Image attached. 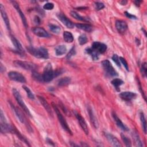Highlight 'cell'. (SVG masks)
Listing matches in <instances>:
<instances>
[{
  "label": "cell",
  "instance_id": "1",
  "mask_svg": "<svg viewBox=\"0 0 147 147\" xmlns=\"http://www.w3.org/2000/svg\"><path fill=\"white\" fill-rule=\"evenodd\" d=\"M26 49L31 55L37 58L48 59L49 57L48 50L44 47L35 48L33 47H28Z\"/></svg>",
  "mask_w": 147,
  "mask_h": 147
},
{
  "label": "cell",
  "instance_id": "2",
  "mask_svg": "<svg viewBox=\"0 0 147 147\" xmlns=\"http://www.w3.org/2000/svg\"><path fill=\"white\" fill-rule=\"evenodd\" d=\"M52 106H53V109L55 110L56 113V115H57V117L58 118V119L61 125V126L63 127V128L64 129V130H65L68 133H69V134L71 135H72V131L71 130L69 127L68 126V124H67V122L66 121V120L65 119V118H64V117L63 116V115L61 114V113H60V110H59V109L57 108V107L53 103H52Z\"/></svg>",
  "mask_w": 147,
  "mask_h": 147
},
{
  "label": "cell",
  "instance_id": "3",
  "mask_svg": "<svg viewBox=\"0 0 147 147\" xmlns=\"http://www.w3.org/2000/svg\"><path fill=\"white\" fill-rule=\"evenodd\" d=\"M42 76L44 82H49L52 80L55 77V73L51 63H48L45 67Z\"/></svg>",
  "mask_w": 147,
  "mask_h": 147
},
{
  "label": "cell",
  "instance_id": "4",
  "mask_svg": "<svg viewBox=\"0 0 147 147\" xmlns=\"http://www.w3.org/2000/svg\"><path fill=\"white\" fill-rule=\"evenodd\" d=\"M0 118H1V131L2 133H13L14 127L9 125L5 117L2 110H1L0 113Z\"/></svg>",
  "mask_w": 147,
  "mask_h": 147
},
{
  "label": "cell",
  "instance_id": "5",
  "mask_svg": "<svg viewBox=\"0 0 147 147\" xmlns=\"http://www.w3.org/2000/svg\"><path fill=\"white\" fill-rule=\"evenodd\" d=\"M13 63L17 67H21L26 70H30L32 71H36L37 68V66L35 64L29 61L16 60L13 62Z\"/></svg>",
  "mask_w": 147,
  "mask_h": 147
},
{
  "label": "cell",
  "instance_id": "6",
  "mask_svg": "<svg viewBox=\"0 0 147 147\" xmlns=\"http://www.w3.org/2000/svg\"><path fill=\"white\" fill-rule=\"evenodd\" d=\"M12 92H13V94L14 95V96L15 97L17 103L20 105V106L21 107V108L22 109V110L30 117H31V114L30 113L28 109V108L27 107V106H26V105L25 104L24 100L22 99V97L20 94V92L16 89V88H13L12 90Z\"/></svg>",
  "mask_w": 147,
  "mask_h": 147
},
{
  "label": "cell",
  "instance_id": "7",
  "mask_svg": "<svg viewBox=\"0 0 147 147\" xmlns=\"http://www.w3.org/2000/svg\"><path fill=\"white\" fill-rule=\"evenodd\" d=\"M102 67L106 72V74L110 76H117L118 73L115 70L111 64L108 60H105L102 61Z\"/></svg>",
  "mask_w": 147,
  "mask_h": 147
},
{
  "label": "cell",
  "instance_id": "8",
  "mask_svg": "<svg viewBox=\"0 0 147 147\" xmlns=\"http://www.w3.org/2000/svg\"><path fill=\"white\" fill-rule=\"evenodd\" d=\"M8 76L10 79L20 83H25L26 79L23 75L17 71H10L8 73Z\"/></svg>",
  "mask_w": 147,
  "mask_h": 147
},
{
  "label": "cell",
  "instance_id": "9",
  "mask_svg": "<svg viewBox=\"0 0 147 147\" xmlns=\"http://www.w3.org/2000/svg\"><path fill=\"white\" fill-rule=\"evenodd\" d=\"M11 42H12L13 44L14 45V47L16 48V50H15L17 54H18L22 56H24L25 55V51H24V48H22V45L19 42V41L16 38H15L14 36H11Z\"/></svg>",
  "mask_w": 147,
  "mask_h": 147
},
{
  "label": "cell",
  "instance_id": "10",
  "mask_svg": "<svg viewBox=\"0 0 147 147\" xmlns=\"http://www.w3.org/2000/svg\"><path fill=\"white\" fill-rule=\"evenodd\" d=\"M10 2H11V3H12L13 6L14 7V8L16 9V10H17V11L18 12V13L19 14V15H20V18H21V20H22V23H23V24H24V25L25 26V27L26 28H27V27H28V23H27V21H26V17H25L24 14L23 13V12L21 11V9H20V6H19V4H18L17 2L14 1H10Z\"/></svg>",
  "mask_w": 147,
  "mask_h": 147
},
{
  "label": "cell",
  "instance_id": "11",
  "mask_svg": "<svg viewBox=\"0 0 147 147\" xmlns=\"http://www.w3.org/2000/svg\"><path fill=\"white\" fill-rule=\"evenodd\" d=\"M57 17L59 18L60 21L64 25H65L68 28L72 29L74 27V23L69 20L65 15H64L62 13H59L57 14Z\"/></svg>",
  "mask_w": 147,
  "mask_h": 147
},
{
  "label": "cell",
  "instance_id": "12",
  "mask_svg": "<svg viewBox=\"0 0 147 147\" xmlns=\"http://www.w3.org/2000/svg\"><path fill=\"white\" fill-rule=\"evenodd\" d=\"M91 48L99 53H103L107 50V45L98 41L94 42L92 44Z\"/></svg>",
  "mask_w": 147,
  "mask_h": 147
},
{
  "label": "cell",
  "instance_id": "13",
  "mask_svg": "<svg viewBox=\"0 0 147 147\" xmlns=\"http://www.w3.org/2000/svg\"><path fill=\"white\" fill-rule=\"evenodd\" d=\"M75 115L78 121H79V123L80 124V126H81L82 129H83V130L84 131V132L86 134H88V126L84 119L83 117H82L79 113H76L75 111Z\"/></svg>",
  "mask_w": 147,
  "mask_h": 147
},
{
  "label": "cell",
  "instance_id": "14",
  "mask_svg": "<svg viewBox=\"0 0 147 147\" xmlns=\"http://www.w3.org/2000/svg\"><path fill=\"white\" fill-rule=\"evenodd\" d=\"M33 33L39 37L48 38L50 37L49 34L43 28L41 27H35L32 29Z\"/></svg>",
  "mask_w": 147,
  "mask_h": 147
},
{
  "label": "cell",
  "instance_id": "15",
  "mask_svg": "<svg viewBox=\"0 0 147 147\" xmlns=\"http://www.w3.org/2000/svg\"><path fill=\"white\" fill-rule=\"evenodd\" d=\"M105 137H106L107 140L108 141L114 146H117V147H119L122 146V145L119 141L118 140L117 137H115L114 136L113 134L109 133H105Z\"/></svg>",
  "mask_w": 147,
  "mask_h": 147
},
{
  "label": "cell",
  "instance_id": "16",
  "mask_svg": "<svg viewBox=\"0 0 147 147\" xmlns=\"http://www.w3.org/2000/svg\"><path fill=\"white\" fill-rule=\"evenodd\" d=\"M115 27L118 32L123 33L127 29V25L126 22L122 20H117L115 22Z\"/></svg>",
  "mask_w": 147,
  "mask_h": 147
},
{
  "label": "cell",
  "instance_id": "17",
  "mask_svg": "<svg viewBox=\"0 0 147 147\" xmlns=\"http://www.w3.org/2000/svg\"><path fill=\"white\" fill-rule=\"evenodd\" d=\"M112 117H113L114 121L115 122L116 125L118 126V127L119 128H120L121 130L125 131L129 130V129L123 124V123L121 121V120L119 119V118L117 116L116 113L114 111L112 112Z\"/></svg>",
  "mask_w": 147,
  "mask_h": 147
},
{
  "label": "cell",
  "instance_id": "18",
  "mask_svg": "<svg viewBox=\"0 0 147 147\" xmlns=\"http://www.w3.org/2000/svg\"><path fill=\"white\" fill-rule=\"evenodd\" d=\"M0 10H1V16L3 18V20L6 25V26L7 29L10 30V21L8 18V16L6 14V12L5 10L4 7L3 6L2 4H0Z\"/></svg>",
  "mask_w": 147,
  "mask_h": 147
},
{
  "label": "cell",
  "instance_id": "19",
  "mask_svg": "<svg viewBox=\"0 0 147 147\" xmlns=\"http://www.w3.org/2000/svg\"><path fill=\"white\" fill-rule=\"evenodd\" d=\"M119 96L122 99L127 101H129L135 98L136 96V94L130 91H125L119 94Z\"/></svg>",
  "mask_w": 147,
  "mask_h": 147
},
{
  "label": "cell",
  "instance_id": "20",
  "mask_svg": "<svg viewBox=\"0 0 147 147\" xmlns=\"http://www.w3.org/2000/svg\"><path fill=\"white\" fill-rule=\"evenodd\" d=\"M87 110H88L89 117H90V120H91V122L92 123L95 129H97L98 127V126H99L97 118H96L95 115L94 114V112H93L92 109L90 107H88V109H87Z\"/></svg>",
  "mask_w": 147,
  "mask_h": 147
},
{
  "label": "cell",
  "instance_id": "21",
  "mask_svg": "<svg viewBox=\"0 0 147 147\" xmlns=\"http://www.w3.org/2000/svg\"><path fill=\"white\" fill-rule=\"evenodd\" d=\"M10 105H11V108L14 110L15 114H16V116L17 117V118L20 120V121L22 123H25V122H26V120H25L26 119H25V117L24 116V115L22 114V113H21V111L17 107H15L11 103H10Z\"/></svg>",
  "mask_w": 147,
  "mask_h": 147
},
{
  "label": "cell",
  "instance_id": "22",
  "mask_svg": "<svg viewBox=\"0 0 147 147\" xmlns=\"http://www.w3.org/2000/svg\"><path fill=\"white\" fill-rule=\"evenodd\" d=\"M38 99H39L41 104L43 106L44 109L48 112V113L52 115V110L51 109V106H50L49 104L47 102V101L42 96H38Z\"/></svg>",
  "mask_w": 147,
  "mask_h": 147
},
{
  "label": "cell",
  "instance_id": "23",
  "mask_svg": "<svg viewBox=\"0 0 147 147\" xmlns=\"http://www.w3.org/2000/svg\"><path fill=\"white\" fill-rule=\"evenodd\" d=\"M75 26L79 29L83 30L84 31L90 32L92 30V26L87 24H76Z\"/></svg>",
  "mask_w": 147,
  "mask_h": 147
},
{
  "label": "cell",
  "instance_id": "24",
  "mask_svg": "<svg viewBox=\"0 0 147 147\" xmlns=\"http://www.w3.org/2000/svg\"><path fill=\"white\" fill-rule=\"evenodd\" d=\"M87 53L89 54L94 60H98L99 59V53L93 49L92 48H88L86 49Z\"/></svg>",
  "mask_w": 147,
  "mask_h": 147
},
{
  "label": "cell",
  "instance_id": "25",
  "mask_svg": "<svg viewBox=\"0 0 147 147\" xmlns=\"http://www.w3.org/2000/svg\"><path fill=\"white\" fill-rule=\"evenodd\" d=\"M67 52V47L64 45H58L55 48V53L57 56H61Z\"/></svg>",
  "mask_w": 147,
  "mask_h": 147
},
{
  "label": "cell",
  "instance_id": "26",
  "mask_svg": "<svg viewBox=\"0 0 147 147\" xmlns=\"http://www.w3.org/2000/svg\"><path fill=\"white\" fill-rule=\"evenodd\" d=\"M63 38L65 42L71 43L74 41V36L72 34L68 31H64L63 32Z\"/></svg>",
  "mask_w": 147,
  "mask_h": 147
},
{
  "label": "cell",
  "instance_id": "27",
  "mask_svg": "<svg viewBox=\"0 0 147 147\" xmlns=\"http://www.w3.org/2000/svg\"><path fill=\"white\" fill-rule=\"evenodd\" d=\"M71 16L75 18V19L76 20H78L79 21H84V22H88L90 20L88 18H86V17H82L81 16H80L78 13H76V11H71Z\"/></svg>",
  "mask_w": 147,
  "mask_h": 147
},
{
  "label": "cell",
  "instance_id": "28",
  "mask_svg": "<svg viewBox=\"0 0 147 147\" xmlns=\"http://www.w3.org/2000/svg\"><path fill=\"white\" fill-rule=\"evenodd\" d=\"M71 82V78L69 77H64L60 79L57 82L59 86H65L69 84Z\"/></svg>",
  "mask_w": 147,
  "mask_h": 147
},
{
  "label": "cell",
  "instance_id": "29",
  "mask_svg": "<svg viewBox=\"0 0 147 147\" xmlns=\"http://www.w3.org/2000/svg\"><path fill=\"white\" fill-rule=\"evenodd\" d=\"M111 84L114 86V87L116 88V90L119 91V87L122 85L123 83V82L122 80L118 79V78H115L114 79H113L111 82Z\"/></svg>",
  "mask_w": 147,
  "mask_h": 147
},
{
  "label": "cell",
  "instance_id": "30",
  "mask_svg": "<svg viewBox=\"0 0 147 147\" xmlns=\"http://www.w3.org/2000/svg\"><path fill=\"white\" fill-rule=\"evenodd\" d=\"M140 119H141L144 132L145 134H146V121L144 114L142 111L140 113Z\"/></svg>",
  "mask_w": 147,
  "mask_h": 147
},
{
  "label": "cell",
  "instance_id": "31",
  "mask_svg": "<svg viewBox=\"0 0 147 147\" xmlns=\"http://www.w3.org/2000/svg\"><path fill=\"white\" fill-rule=\"evenodd\" d=\"M133 137L134 140V141H135V143L136 144L137 146H142L143 145L142 144V142L140 140V138L138 136V134H137V132H133Z\"/></svg>",
  "mask_w": 147,
  "mask_h": 147
},
{
  "label": "cell",
  "instance_id": "32",
  "mask_svg": "<svg viewBox=\"0 0 147 147\" xmlns=\"http://www.w3.org/2000/svg\"><path fill=\"white\" fill-rule=\"evenodd\" d=\"M48 26L50 30L54 33L59 34L61 31V28H60V26L57 25H53V24H49Z\"/></svg>",
  "mask_w": 147,
  "mask_h": 147
},
{
  "label": "cell",
  "instance_id": "33",
  "mask_svg": "<svg viewBox=\"0 0 147 147\" xmlns=\"http://www.w3.org/2000/svg\"><path fill=\"white\" fill-rule=\"evenodd\" d=\"M32 76L33 78L34 79H35L37 81H38V82H42L43 81L42 76L39 73H38L36 71H32Z\"/></svg>",
  "mask_w": 147,
  "mask_h": 147
},
{
  "label": "cell",
  "instance_id": "34",
  "mask_svg": "<svg viewBox=\"0 0 147 147\" xmlns=\"http://www.w3.org/2000/svg\"><path fill=\"white\" fill-rule=\"evenodd\" d=\"M121 136L122 141H123V142L125 143V145L126 146H129V147L131 146V141H130V140L127 136H126L125 134H123L122 133H121Z\"/></svg>",
  "mask_w": 147,
  "mask_h": 147
},
{
  "label": "cell",
  "instance_id": "35",
  "mask_svg": "<svg viewBox=\"0 0 147 147\" xmlns=\"http://www.w3.org/2000/svg\"><path fill=\"white\" fill-rule=\"evenodd\" d=\"M22 88L25 90V91L26 92V94L28 95V97L30 98V99H34V95L31 91V90L26 86H22Z\"/></svg>",
  "mask_w": 147,
  "mask_h": 147
},
{
  "label": "cell",
  "instance_id": "36",
  "mask_svg": "<svg viewBox=\"0 0 147 147\" xmlns=\"http://www.w3.org/2000/svg\"><path fill=\"white\" fill-rule=\"evenodd\" d=\"M78 41L80 45H84L87 42V38L85 34H82L78 37Z\"/></svg>",
  "mask_w": 147,
  "mask_h": 147
},
{
  "label": "cell",
  "instance_id": "37",
  "mask_svg": "<svg viewBox=\"0 0 147 147\" xmlns=\"http://www.w3.org/2000/svg\"><path fill=\"white\" fill-rule=\"evenodd\" d=\"M54 7V4L53 3L51 2H48L46 3L45 4H44V5L43 6V8L45 10H52Z\"/></svg>",
  "mask_w": 147,
  "mask_h": 147
},
{
  "label": "cell",
  "instance_id": "38",
  "mask_svg": "<svg viewBox=\"0 0 147 147\" xmlns=\"http://www.w3.org/2000/svg\"><path fill=\"white\" fill-rule=\"evenodd\" d=\"M112 60L115 62V63L117 64V65L119 67H121V63H120V60H119V58L118 56L117 55L114 54L113 55V56H112Z\"/></svg>",
  "mask_w": 147,
  "mask_h": 147
},
{
  "label": "cell",
  "instance_id": "39",
  "mask_svg": "<svg viewBox=\"0 0 147 147\" xmlns=\"http://www.w3.org/2000/svg\"><path fill=\"white\" fill-rule=\"evenodd\" d=\"M95 7L96 10H100L105 7V5L102 2H95Z\"/></svg>",
  "mask_w": 147,
  "mask_h": 147
},
{
  "label": "cell",
  "instance_id": "40",
  "mask_svg": "<svg viewBox=\"0 0 147 147\" xmlns=\"http://www.w3.org/2000/svg\"><path fill=\"white\" fill-rule=\"evenodd\" d=\"M75 54H76L75 49L74 47H72V48L70 49V51H69V52L68 53V54H67L66 57H67V59H71L72 56H74Z\"/></svg>",
  "mask_w": 147,
  "mask_h": 147
},
{
  "label": "cell",
  "instance_id": "41",
  "mask_svg": "<svg viewBox=\"0 0 147 147\" xmlns=\"http://www.w3.org/2000/svg\"><path fill=\"white\" fill-rule=\"evenodd\" d=\"M146 63L145 62L142 64V67H141V72H142V74L143 75L144 77H145L146 75Z\"/></svg>",
  "mask_w": 147,
  "mask_h": 147
},
{
  "label": "cell",
  "instance_id": "42",
  "mask_svg": "<svg viewBox=\"0 0 147 147\" xmlns=\"http://www.w3.org/2000/svg\"><path fill=\"white\" fill-rule=\"evenodd\" d=\"M119 60L122 63V64L123 65L124 67L126 68V69L127 71H129V67H128V64H127V61H126V60L122 57H119Z\"/></svg>",
  "mask_w": 147,
  "mask_h": 147
},
{
  "label": "cell",
  "instance_id": "43",
  "mask_svg": "<svg viewBox=\"0 0 147 147\" xmlns=\"http://www.w3.org/2000/svg\"><path fill=\"white\" fill-rule=\"evenodd\" d=\"M125 14L126 16L127 17H128L129 18H130V19H132V20H136L137 19V17L135 16H134L133 14H131L130 13H128L127 11H125Z\"/></svg>",
  "mask_w": 147,
  "mask_h": 147
},
{
  "label": "cell",
  "instance_id": "44",
  "mask_svg": "<svg viewBox=\"0 0 147 147\" xmlns=\"http://www.w3.org/2000/svg\"><path fill=\"white\" fill-rule=\"evenodd\" d=\"M34 22H35V24H39L40 22V18L38 16H35L34 18Z\"/></svg>",
  "mask_w": 147,
  "mask_h": 147
},
{
  "label": "cell",
  "instance_id": "45",
  "mask_svg": "<svg viewBox=\"0 0 147 147\" xmlns=\"http://www.w3.org/2000/svg\"><path fill=\"white\" fill-rule=\"evenodd\" d=\"M119 3L122 5H125L127 3V1H119Z\"/></svg>",
  "mask_w": 147,
  "mask_h": 147
},
{
  "label": "cell",
  "instance_id": "46",
  "mask_svg": "<svg viewBox=\"0 0 147 147\" xmlns=\"http://www.w3.org/2000/svg\"><path fill=\"white\" fill-rule=\"evenodd\" d=\"M141 2H142V1H134L135 5H136L137 6H139Z\"/></svg>",
  "mask_w": 147,
  "mask_h": 147
},
{
  "label": "cell",
  "instance_id": "47",
  "mask_svg": "<svg viewBox=\"0 0 147 147\" xmlns=\"http://www.w3.org/2000/svg\"><path fill=\"white\" fill-rule=\"evenodd\" d=\"M5 71V67H3L2 64H1V72H3Z\"/></svg>",
  "mask_w": 147,
  "mask_h": 147
}]
</instances>
